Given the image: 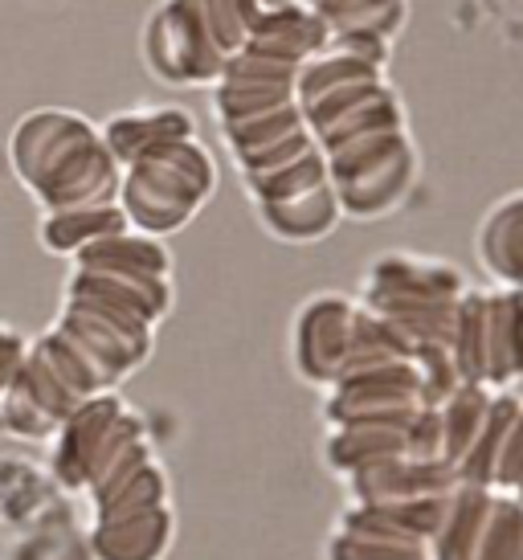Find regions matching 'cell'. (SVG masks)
Segmentation results:
<instances>
[{
    "mask_svg": "<svg viewBox=\"0 0 523 560\" xmlns=\"http://www.w3.org/2000/svg\"><path fill=\"white\" fill-rule=\"evenodd\" d=\"M66 258H78L62 319L25 348L0 401V434L37 438L94 393H111L152 357V331L172 303V262L160 237L124 213L98 221Z\"/></svg>",
    "mask_w": 523,
    "mask_h": 560,
    "instance_id": "obj_1",
    "label": "cell"
},
{
    "mask_svg": "<svg viewBox=\"0 0 523 560\" xmlns=\"http://www.w3.org/2000/svg\"><path fill=\"white\" fill-rule=\"evenodd\" d=\"M324 37L327 25L303 0H262L254 30L209 86L217 136L262 225L294 246L319 242L344 221L299 103L303 58Z\"/></svg>",
    "mask_w": 523,
    "mask_h": 560,
    "instance_id": "obj_2",
    "label": "cell"
},
{
    "mask_svg": "<svg viewBox=\"0 0 523 560\" xmlns=\"http://www.w3.org/2000/svg\"><path fill=\"white\" fill-rule=\"evenodd\" d=\"M388 62L393 46L381 37L327 33L299 70V103L339 213L352 221L397 213L421 176L409 110L388 79Z\"/></svg>",
    "mask_w": 523,
    "mask_h": 560,
    "instance_id": "obj_3",
    "label": "cell"
},
{
    "mask_svg": "<svg viewBox=\"0 0 523 560\" xmlns=\"http://www.w3.org/2000/svg\"><path fill=\"white\" fill-rule=\"evenodd\" d=\"M103 140L119 172V209L143 234L181 230L217 192V164L193 110L164 103L124 107L103 124Z\"/></svg>",
    "mask_w": 523,
    "mask_h": 560,
    "instance_id": "obj_4",
    "label": "cell"
},
{
    "mask_svg": "<svg viewBox=\"0 0 523 560\" xmlns=\"http://www.w3.org/2000/svg\"><path fill=\"white\" fill-rule=\"evenodd\" d=\"M9 160L42 205V218L119 205V172L103 127L70 107L25 110L9 136Z\"/></svg>",
    "mask_w": 523,
    "mask_h": 560,
    "instance_id": "obj_5",
    "label": "cell"
},
{
    "mask_svg": "<svg viewBox=\"0 0 523 560\" xmlns=\"http://www.w3.org/2000/svg\"><path fill=\"white\" fill-rule=\"evenodd\" d=\"M262 13V0H160L143 21V66L160 86H213Z\"/></svg>",
    "mask_w": 523,
    "mask_h": 560,
    "instance_id": "obj_6",
    "label": "cell"
},
{
    "mask_svg": "<svg viewBox=\"0 0 523 560\" xmlns=\"http://www.w3.org/2000/svg\"><path fill=\"white\" fill-rule=\"evenodd\" d=\"M311 13L327 25V33L344 37H381L397 46L409 25V0H303Z\"/></svg>",
    "mask_w": 523,
    "mask_h": 560,
    "instance_id": "obj_7",
    "label": "cell"
},
{
    "mask_svg": "<svg viewBox=\"0 0 523 560\" xmlns=\"http://www.w3.org/2000/svg\"><path fill=\"white\" fill-rule=\"evenodd\" d=\"M478 254L503 287L523 291V192L503 197L478 230Z\"/></svg>",
    "mask_w": 523,
    "mask_h": 560,
    "instance_id": "obj_8",
    "label": "cell"
},
{
    "mask_svg": "<svg viewBox=\"0 0 523 560\" xmlns=\"http://www.w3.org/2000/svg\"><path fill=\"white\" fill-rule=\"evenodd\" d=\"M21 360H25V340L0 324V401H4V393H9V385H13Z\"/></svg>",
    "mask_w": 523,
    "mask_h": 560,
    "instance_id": "obj_9",
    "label": "cell"
}]
</instances>
